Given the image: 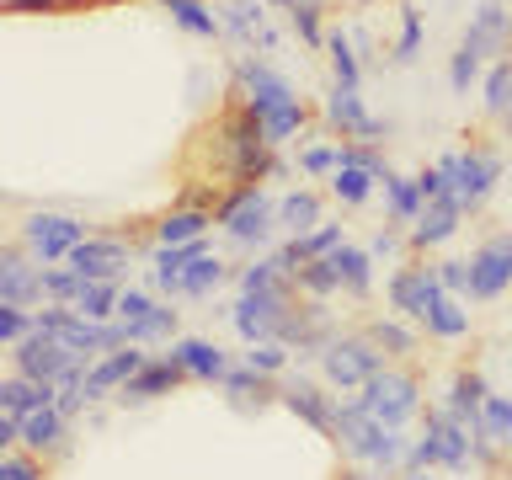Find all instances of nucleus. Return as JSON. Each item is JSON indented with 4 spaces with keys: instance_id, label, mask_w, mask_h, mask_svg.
<instances>
[{
    "instance_id": "26",
    "label": "nucleus",
    "mask_w": 512,
    "mask_h": 480,
    "mask_svg": "<svg viewBox=\"0 0 512 480\" xmlns=\"http://www.w3.org/2000/svg\"><path fill=\"white\" fill-rule=\"evenodd\" d=\"M54 400H59L54 384H32V379H22V374L0 379V411H6V416H32V411L54 406Z\"/></svg>"
},
{
    "instance_id": "8",
    "label": "nucleus",
    "mask_w": 512,
    "mask_h": 480,
    "mask_svg": "<svg viewBox=\"0 0 512 480\" xmlns=\"http://www.w3.org/2000/svg\"><path fill=\"white\" fill-rule=\"evenodd\" d=\"M80 358L70 347L59 342V336H48V331H32V336H22V342L11 347V374H22V379H32V384H64V374H70Z\"/></svg>"
},
{
    "instance_id": "21",
    "label": "nucleus",
    "mask_w": 512,
    "mask_h": 480,
    "mask_svg": "<svg viewBox=\"0 0 512 480\" xmlns=\"http://www.w3.org/2000/svg\"><path fill=\"white\" fill-rule=\"evenodd\" d=\"M22 448L27 454H59V448H70V416L59 406H43L22 416Z\"/></svg>"
},
{
    "instance_id": "34",
    "label": "nucleus",
    "mask_w": 512,
    "mask_h": 480,
    "mask_svg": "<svg viewBox=\"0 0 512 480\" xmlns=\"http://www.w3.org/2000/svg\"><path fill=\"white\" fill-rule=\"evenodd\" d=\"M374 187H379V176L363 171V166H336V176H331L336 203H347V208H363L368 198H374Z\"/></svg>"
},
{
    "instance_id": "1",
    "label": "nucleus",
    "mask_w": 512,
    "mask_h": 480,
    "mask_svg": "<svg viewBox=\"0 0 512 480\" xmlns=\"http://www.w3.org/2000/svg\"><path fill=\"white\" fill-rule=\"evenodd\" d=\"M331 438L342 443L352 459L379 464V470H395V464H406V454H411L406 432L374 422V416L363 411V400H347V406H336V432H331Z\"/></svg>"
},
{
    "instance_id": "22",
    "label": "nucleus",
    "mask_w": 512,
    "mask_h": 480,
    "mask_svg": "<svg viewBox=\"0 0 512 480\" xmlns=\"http://www.w3.org/2000/svg\"><path fill=\"white\" fill-rule=\"evenodd\" d=\"M182 379H187V374H182L171 358H150V363H144L139 374L118 390V400H123V406H144V400H155V395H171Z\"/></svg>"
},
{
    "instance_id": "41",
    "label": "nucleus",
    "mask_w": 512,
    "mask_h": 480,
    "mask_svg": "<svg viewBox=\"0 0 512 480\" xmlns=\"http://www.w3.org/2000/svg\"><path fill=\"white\" fill-rule=\"evenodd\" d=\"M416 54H422V11H416V6H400V32H395L390 59H395V64H416Z\"/></svg>"
},
{
    "instance_id": "20",
    "label": "nucleus",
    "mask_w": 512,
    "mask_h": 480,
    "mask_svg": "<svg viewBox=\"0 0 512 480\" xmlns=\"http://www.w3.org/2000/svg\"><path fill=\"white\" fill-rule=\"evenodd\" d=\"M214 224H219V214H208V208H198V203H182L155 224V246H198Z\"/></svg>"
},
{
    "instance_id": "25",
    "label": "nucleus",
    "mask_w": 512,
    "mask_h": 480,
    "mask_svg": "<svg viewBox=\"0 0 512 480\" xmlns=\"http://www.w3.org/2000/svg\"><path fill=\"white\" fill-rule=\"evenodd\" d=\"M443 411L454 416V422H464L470 432H480V411H486V379L470 374V368H459L454 384H448V400H443Z\"/></svg>"
},
{
    "instance_id": "36",
    "label": "nucleus",
    "mask_w": 512,
    "mask_h": 480,
    "mask_svg": "<svg viewBox=\"0 0 512 480\" xmlns=\"http://www.w3.org/2000/svg\"><path fill=\"white\" fill-rule=\"evenodd\" d=\"M491 448H512V400L507 395H486V411H480V432Z\"/></svg>"
},
{
    "instance_id": "47",
    "label": "nucleus",
    "mask_w": 512,
    "mask_h": 480,
    "mask_svg": "<svg viewBox=\"0 0 512 480\" xmlns=\"http://www.w3.org/2000/svg\"><path fill=\"white\" fill-rule=\"evenodd\" d=\"M38 331V315H27L22 304H0V342L6 347H16L22 336H32Z\"/></svg>"
},
{
    "instance_id": "53",
    "label": "nucleus",
    "mask_w": 512,
    "mask_h": 480,
    "mask_svg": "<svg viewBox=\"0 0 512 480\" xmlns=\"http://www.w3.org/2000/svg\"><path fill=\"white\" fill-rule=\"evenodd\" d=\"M64 0H6V11L11 16H27V11H59Z\"/></svg>"
},
{
    "instance_id": "10",
    "label": "nucleus",
    "mask_w": 512,
    "mask_h": 480,
    "mask_svg": "<svg viewBox=\"0 0 512 480\" xmlns=\"http://www.w3.org/2000/svg\"><path fill=\"white\" fill-rule=\"evenodd\" d=\"M459 48H470L475 59H512V6H502V0H480V6L470 11V27H464Z\"/></svg>"
},
{
    "instance_id": "60",
    "label": "nucleus",
    "mask_w": 512,
    "mask_h": 480,
    "mask_svg": "<svg viewBox=\"0 0 512 480\" xmlns=\"http://www.w3.org/2000/svg\"><path fill=\"white\" fill-rule=\"evenodd\" d=\"M267 6H278V0H267Z\"/></svg>"
},
{
    "instance_id": "27",
    "label": "nucleus",
    "mask_w": 512,
    "mask_h": 480,
    "mask_svg": "<svg viewBox=\"0 0 512 480\" xmlns=\"http://www.w3.org/2000/svg\"><path fill=\"white\" fill-rule=\"evenodd\" d=\"M379 187H384V214H390V224H416V219H422L427 198H422V187H416V176L390 171Z\"/></svg>"
},
{
    "instance_id": "59",
    "label": "nucleus",
    "mask_w": 512,
    "mask_h": 480,
    "mask_svg": "<svg viewBox=\"0 0 512 480\" xmlns=\"http://www.w3.org/2000/svg\"><path fill=\"white\" fill-rule=\"evenodd\" d=\"M358 6H374V0H358Z\"/></svg>"
},
{
    "instance_id": "49",
    "label": "nucleus",
    "mask_w": 512,
    "mask_h": 480,
    "mask_svg": "<svg viewBox=\"0 0 512 480\" xmlns=\"http://www.w3.org/2000/svg\"><path fill=\"white\" fill-rule=\"evenodd\" d=\"M400 246H411V230H400V224H384V230H374V240H368V256H400Z\"/></svg>"
},
{
    "instance_id": "15",
    "label": "nucleus",
    "mask_w": 512,
    "mask_h": 480,
    "mask_svg": "<svg viewBox=\"0 0 512 480\" xmlns=\"http://www.w3.org/2000/svg\"><path fill=\"white\" fill-rule=\"evenodd\" d=\"M166 358L182 368L187 379H203V384H224V374H230V358H224V347L208 342V336H182V342H171Z\"/></svg>"
},
{
    "instance_id": "33",
    "label": "nucleus",
    "mask_w": 512,
    "mask_h": 480,
    "mask_svg": "<svg viewBox=\"0 0 512 480\" xmlns=\"http://www.w3.org/2000/svg\"><path fill=\"white\" fill-rule=\"evenodd\" d=\"M224 395H230L235 406H251V400H256V406H267V400L278 395V390H272L267 374H256V368L240 363V368H230V374H224Z\"/></svg>"
},
{
    "instance_id": "44",
    "label": "nucleus",
    "mask_w": 512,
    "mask_h": 480,
    "mask_svg": "<svg viewBox=\"0 0 512 480\" xmlns=\"http://www.w3.org/2000/svg\"><path fill=\"white\" fill-rule=\"evenodd\" d=\"M80 288H86V278H80L75 267H43V294L54 304H75Z\"/></svg>"
},
{
    "instance_id": "40",
    "label": "nucleus",
    "mask_w": 512,
    "mask_h": 480,
    "mask_svg": "<svg viewBox=\"0 0 512 480\" xmlns=\"http://www.w3.org/2000/svg\"><path fill=\"white\" fill-rule=\"evenodd\" d=\"M299 294H310V299H326L342 288V278H336V267H331V256H315V262H304L299 267V278H294Z\"/></svg>"
},
{
    "instance_id": "2",
    "label": "nucleus",
    "mask_w": 512,
    "mask_h": 480,
    "mask_svg": "<svg viewBox=\"0 0 512 480\" xmlns=\"http://www.w3.org/2000/svg\"><path fill=\"white\" fill-rule=\"evenodd\" d=\"M219 230L240 251L267 246L272 230H278V198H272L267 187H235L230 198L219 203Z\"/></svg>"
},
{
    "instance_id": "42",
    "label": "nucleus",
    "mask_w": 512,
    "mask_h": 480,
    "mask_svg": "<svg viewBox=\"0 0 512 480\" xmlns=\"http://www.w3.org/2000/svg\"><path fill=\"white\" fill-rule=\"evenodd\" d=\"M486 70H491V64L475 59L470 48H454V54H448V86H454L459 96L470 91V86H480V80H486Z\"/></svg>"
},
{
    "instance_id": "23",
    "label": "nucleus",
    "mask_w": 512,
    "mask_h": 480,
    "mask_svg": "<svg viewBox=\"0 0 512 480\" xmlns=\"http://www.w3.org/2000/svg\"><path fill=\"white\" fill-rule=\"evenodd\" d=\"M219 22H224V38H235L240 48H256L262 32L272 27L267 22V0H224Z\"/></svg>"
},
{
    "instance_id": "12",
    "label": "nucleus",
    "mask_w": 512,
    "mask_h": 480,
    "mask_svg": "<svg viewBox=\"0 0 512 480\" xmlns=\"http://www.w3.org/2000/svg\"><path fill=\"white\" fill-rule=\"evenodd\" d=\"M507 288H512V235H491L470 256V299H496Z\"/></svg>"
},
{
    "instance_id": "43",
    "label": "nucleus",
    "mask_w": 512,
    "mask_h": 480,
    "mask_svg": "<svg viewBox=\"0 0 512 480\" xmlns=\"http://www.w3.org/2000/svg\"><path fill=\"white\" fill-rule=\"evenodd\" d=\"M320 11L326 6H299V11H288V27H294V38L304 43V48H326V22H320Z\"/></svg>"
},
{
    "instance_id": "56",
    "label": "nucleus",
    "mask_w": 512,
    "mask_h": 480,
    "mask_svg": "<svg viewBox=\"0 0 512 480\" xmlns=\"http://www.w3.org/2000/svg\"><path fill=\"white\" fill-rule=\"evenodd\" d=\"M342 480H379V475H368V470H342Z\"/></svg>"
},
{
    "instance_id": "35",
    "label": "nucleus",
    "mask_w": 512,
    "mask_h": 480,
    "mask_svg": "<svg viewBox=\"0 0 512 480\" xmlns=\"http://www.w3.org/2000/svg\"><path fill=\"white\" fill-rule=\"evenodd\" d=\"M118 299H123V283H86L70 310L86 320H118Z\"/></svg>"
},
{
    "instance_id": "4",
    "label": "nucleus",
    "mask_w": 512,
    "mask_h": 480,
    "mask_svg": "<svg viewBox=\"0 0 512 480\" xmlns=\"http://www.w3.org/2000/svg\"><path fill=\"white\" fill-rule=\"evenodd\" d=\"M294 283L288 288H256V294H240L230 304V320H235V331H240V342L256 347V342H278V331H283V320L288 310H294Z\"/></svg>"
},
{
    "instance_id": "30",
    "label": "nucleus",
    "mask_w": 512,
    "mask_h": 480,
    "mask_svg": "<svg viewBox=\"0 0 512 480\" xmlns=\"http://www.w3.org/2000/svg\"><path fill=\"white\" fill-rule=\"evenodd\" d=\"M160 6L171 11V22L192 32V38H224V22L214 16V6L208 0H160Z\"/></svg>"
},
{
    "instance_id": "3",
    "label": "nucleus",
    "mask_w": 512,
    "mask_h": 480,
    "mask_svg": "<svg viewBox=\"0 0 512 480\" xmlns=\"http://www.w3.org/2000/svg\"><path fill=\"white\" fill-rule=\"evenodd\" d=\"M438 166L448 171V187H454L459 208L470 214V208H480L496 192V182H502V155L486 150V144H470V150H448Z\"/></svg>"
},
{
    "instance_id": "16",
    "label": "nucleus",
    "mask_w": 512,
    "mask_h": 480,
    "mask_svg": "<svg viewBox=\"0 0 512 480\" xmlns=\"http://www.w3.org/2000/svg\"><path fill=\"white\" fill-rule=\"evenodd\" d=\"M422 438H432V448H438V464L443 470H454V475H464L470 470V448H475V438H470V427L464 422H454L443 406L438 411H427V432Z\"/></svg>"
},
{
    "instance_id": "6",
    "label": "nucleus",
    "mask_w": 512,
    "mask_h": 480,
    "mask_svg": "<svg viewBox=\"0 0 512 480\" xmlns=\"http://www.w3.org/2000/svg\"><path fill=\"white\" fill-rule=\"evenodd\" d=\"M86 224L70 219V214H54V208H38V214H27L22 219V246L32 262H43V267H54V262H70L75 246H86Z\"/></svg>"
},
{
    "instance_id": "45",
    "label": "nucleus",
    "mask_w": 512,
    "mask_h": 480,
    "mask_svg": "<svg viewBox=\"0 0 512 480\" xmlns=\"http://www.w3.org/2000/svg\"><path fill=\"white\" fill-rule=\"evenodd\" d=\"M219 283H224V262H219V256H203V262L187 267V299H208Z\"/></svg>"
},
{
    "instance_id": "7",
    "label": "nucleus",
    "mask_w": 512,
    "mask_h": 480,
    "mask_svg": "<svg viewBox=\"0 0 512 480\" xmlns=\"http://www.w3.org/2000/svg\"><path fill=\"white\" fill-rule=\"evenodd\" d=\"M379 358L384 352L368 342L363 331H352V336H336V342L320 352V374H326L331 390H363V384L379 374Z\"/></svg>"
},
{
    "instance_id": "50",
    "label": "nucleus",
    "mask_w": 512,
    "mask_h": 480,
    "mask_svg": "<svg viewBox=\"0 0 512 480\" xmlns=\"http://www.w3.org/2000/svg\"><path fill=\"white\" fill-rule=\"evenodd\" d=\"M0 480H43V464L11 448V454H0Z\"/></svg>"
},
{
    "instance_id": "57",
    "label": "nucleus",
    "mask_w": 512,
    "mask_h": 480,
    "mask_svg": "<svg viewBox=\"0 0 512 480\" xmlns=\"http://www.w3.org/2000/svg\"><path fill=\"white\" fill-rule=\"evenodd\" d=\"M406 480H427V470H406Z\"/></svg>"
},
{
    "instance_id": "5",
    "label": "nucleus",
    "mask_w": 512,
    "mask_h": 480,
    "mask_svg": "<svg viewBox=\"0 0 512 480\" xmlns=\"http://www.w3.org/2000/svg\"><path fill=\"white\" fill-rule=\"evenodd\" d=\"M363 411L374 416V422L384 427H406L416 411H422V384H416V374H406V368H379L374 379L363 384Z\"/></svg>"
},
{
    "instance_id": "54",
    "label": "nucleus",
    "mask_w": 512,
    "mask_h": 480,
    "mask_svg": "<svg viewBox=\"0 0 512 480\" xmlns=\"http://www.w3.org/2000/svg\"><path fill=\"white\" fill-rule=\"evenodd\" d=\"M347 32H352V43H358V54H363V59H374V54H379V43H374V32H368V27H347Z\"/></svg>"
},
{
    "instance_id": "62",
    "label": "nucleus",
    "mask_w": 512,
    "mask_h": 480,
    "mask_svg": "<svg viewBox=\"0 0 512 480\" xmlns=\"http://www.w3.org/2000/svg\"><path fill=\"white\" fill-rule=\"evenodd\" d=\"M208 6H214V0H208Z\"/></svg>"
},
{
    "instance_id": "9",
    "label": "nucleus",
    "mask_w": 512,
    "mask_h": 480,
    "mask_svg": "<svg viewBox=\"0 0 512 480\" xmlns=\"http://www.w3.org/2000/svg\"><path fill=\"white\" fill-rule=\"evenodd\" d=\"M320 112H326V128H331V134L347 139V144H379V150H384V139H390V123L374 118V112L363 107V91L336 86Z\"/></svg>"
},
{
    "instance_id": "13",
    "label": "nucleus",
    "mask_w": 512,
    "mask_h": 480,
    "mask_svg": "<svg viewBox=\"0 0 512 480\" xmlns=\"http://www.w3.org/2000/svg\"><path fill=\"white\" fill-rule=\"evenodd\" d=\"M43 299V267H32L27 246L0 251V304H38Z\"/></svg>"
},
{
    "instance_id": "61",
    "label": "nucleus",
    "mask_w": 512,
    "mask_h": 480,
    "mask_svg": "<svg viewBox=\"0 0 512 480\" xmlns=\"http://www.w3.org/2000/svg\"><path fill=\"white\" fill-rule=\"evenodd\" d=\"M502 6H512V0H502Z\"/></svg>"
},
{
    "instance_id": "52",
    "label": "nucleus",
    "mask_w": 512,
    "mask_h": 480,
    "mask_svg": "<svg viewBox=\"0 0 512 480\" xmlns=\"http://www.w3.org/2000/svg\"><path fill=\"white\" fill-rule=\"evenodd\" d=\"M438 278L448 294H470V262H459V256H448V262H438Z\"/></svg>"
},
{
    "instance_id": "46",
    "label": "nucleus",
    "mask_w": 512,
    "mask_h": 480,
    "mask_svg": "<svg viewBox=\"0 0 512 480\" xmlns=\"http://www.w3.org/2000/svg\"><path fill=\"white\" fill-rule=\"evenodd\" d=\"M336 166H342V144H304L299 150L304 176H336Z\"/></svg>"
},
{
    "instance_id": "55",
    "label": "nucleus",
    "mask_w": 512,
    "mask_h": 480,
    "mask_svg": "<svg viewBox=\"0 0 512 480\" xmlns=\"http://www.w3.org/2000/svg\"><path fill=\"white\" fill-rule=\"evenodd\" d=\"M299 6H326V0H278V11H299Z\"/></svg>"
},
{
    "instance_id": "18",
    "label": "nucleus",
    "mask_w": 512,
    "mask_h": 480,
    "mask_svg": "<svg viewBox=\"0 0 512 480\" xmlns=\"http://www.w3.org/2000/svg\"><path fill=\"white\" fill-rule=\"evenodd\" d=\"M278 400L299 416V422H310L315 432H336V400L320 390V384H310V379H288V384H278Z\"/></svg>"
},
{
    "instance_id": "48",
    "label": "nucleus",
    "mask_w": 512,
    "mask_h": 480,
    "mask_svg": "<svg viewBox=\"0 0 512 480\" xmlns=\"http://www.w3.org/2000/svg\"><path fill=\"white\" fill-rule=\"evenodd\" d=\"M283 363H288V347L283 342H256L246 347V368H256V374H283Z\"/></svg>"
},
{
    "instance_id": "11",
    "label": "nucleus",
    "mask_w": 512,
    "mask_h": 480,
    "mask_svg": "<svg viewBox=\"0 0 512 480\" xmlns=\"http://www.w3.org/2000/svg\"><path fill=\"white\" fill-rule=\"evenodd\" d=\"M443 294H448V288L438 278V267H400L395 278H390V304L406 320H422V326H427L432 304H438Z\"/></svg>"
},
{
    "instance_id": "37",
    "label": "nucleus",
    "mask_w": 512,
    "mask_h": 480,
    "mask_svg": "<svg viewBox=\"0 0 512 480\" xmlns=\"http://www.w3.org/2000/svg\"><path fill=\"white\" fill-rule=\"evenodd\" d=\"M363 336L384 352V358H411V352H416V336L400 326V320H384V315H379V320H368Z\"/></svg>"
},
{
    "instance_id": "29",
    "label": "nucleus",
    "mask_w": 512,
    "mask_h": 480,
    "mask_svg": "<svg viewBox=\"0 0 512 480\" xmlns=\"http://www.w3.org/2000/svg\"><path fill=\"white\" fill-rule=\"evenodd\" d=\"M326 59H331L336 86L363 91V54H358V43H352V32H347V27H331V38H326Z\"/></svg>"
},
{
    "instance_id": "32",
    "label": "nucleus",
    "mask_w": 512,
    "mask_h": 480,
    "mask_svg": "<svg viewBox=\"0 0 512 480\" xmlns=\"http://www.w3.org/2000/svg\"><path fill=\"white\" fill-rule=\"evenodd\" d=\"M480 91H486V118L507 123L512 118V59H496L486 80H480Z\"/></svg>"
},
{
    "instance_id": "39",
    "label": "nucleus",
    "mask_w": 512,
    "mask_h": 480,
    "mask_svg": "<svg viewBox=\"0 0 512 480\" xmlns=\"http://www.w3.org/2000/svg\"><path fill=\"white\" fill-rule=\"evenodd\" d=\"M123 326H128V320H123ZM171 336H176V310H171V304H155L144 320H134V326H128V342H134V347H144V342H171Z\"/></svg>"
},
{
    "instance_id": "58",
    "label": "nucleus",
    "mask_w": 512,
    "mask_h": 480,
    "mask_svg": "<svg viewBox=\"0 0 512 480\" xmlns=\"http://www.w3.org/2000/svg\"><path fill=\"white\" fill-rule=\"evenodd\" d=\"M507 139H512V118H507Z\"/></svg>"
},
{
    "instance_id": "51",
    "label": "nucleus",
    "mask_w": 512,
    "mask_h": 480,
    "mask_svg": "<svg viewBox=\"0 0 512 480\" xmlns=\"http://www.w3.org/2000/svg\"><path fill=\"white\" fill-rule=\"evenodd\" d=\"M155 310V299L144 294V288H123V299H118V320H128V326H134V320H144Z\"/></svg>"
},
{
    "instance_id": "38",
    "label": "nucleus",
    "mask_w": 512,
    "mask_h": 480,
    "mask_svg": "<svg viewBox=\"0 0 512 480\" xmlns=\"http://www.w3.org/2000/svg\"><path fill=\"white\" fill-rule=\"evenodd\" d=\"M427 331L432 336H443V342H454V336L470 331V310L459 304V294H443L438 304H432V315H427Z\"/></svg>"
},
{
    "instance_id": "28",
    "label": "nucleus",
    "mask_w": 512,
    "mask_h": 480,
    "mask_svg": "<svg viewBox=\"0 0 512 480\" xmlns=\"http://www.w3.org/2000/svg\"><path fill=\"white\" fill-rule=\"evenodd\" d=\"M331 267H336V278H342V294L368 299V288H374V256H368V246H336Z\"/></svg>"
},
{
    "instance_id": "14",
    "label": "nucleus",
    "mask_w": 512,
    "mask_h": 480,
    "mask_svg": "<svg viewBox=\"0 0 512 480\" xmlns=\"http://www.w3.org/2000/svg\"><path fill=\"white\" fill-rule=\"evenodd\" d=\"M70 267L86 283H118L123 267H128V246H123V240H112V235H91L86 246H75Z\"/></svg>"
},
{
    "instance_id": "24",
    "label": "nucleus",
    "mask_w": 512,
    "mask_h": 480,
    "mask_svg": "<svg viewBox=\"0 0 512 480\" xmlns=\"http://www.w3.org/2000/svg\"><path fill=\"white\" fill-rule=\"evenodd\" d=\"M320 192L315 187H294V192H283L278 198V230H288V240H299V235H315L320 230Z\"/></svg>"
},
{
    "instance_id": "31",
    "label": "nucleus",
    "mask_w": 512,
    "mask_h": 480,
    "mask_svg": "<svg viewBox=\"0 0 512 480\" xmlns=\"http://www.w3.org/2000/svg\"><path fill=\"white\" fill-rule=\"evenodd\" d=\"M256 123H262V134H267V144H272V150H278V144H288V139H294V134H304V123H310V107H304L299 96H294V102L272 107L267 118H256Z\"/></svg>"
},
{
    "instance_id": "17",
    "label": "nucleus",
    "mask_w": 512,
    "mask_h": 480,
    "mask_svg": "<svg viewBox=\"0 0 512 480\" xmlns=\"http://www.w3.org/2000/svg\"><path fill=\"white\" fill-rule=\"evenodd\" d=\"M144 363H150V352H139V347L102 352V358L91 363V374H86V400H102V395H112V390H123V384L134 379Z\"/></svg>"
},
{
    "instance_id": "19",
    "label": "nucleus",
    "mask_w": 512,
    "mask_h": 480,
    "mask_svg": "<svg viewBox=\"0 0 512 480\" xmlns=\"http://www.w3.org/2000/svg\"><path fill=\"white\" fill-rule=\"evenodd\" d=\"M459 224H464L459 198H438V203H427V208H422V219L411 224V246H416V251H427V246H448V240L459 235Z\"/></svg>"
}]
</instances>
